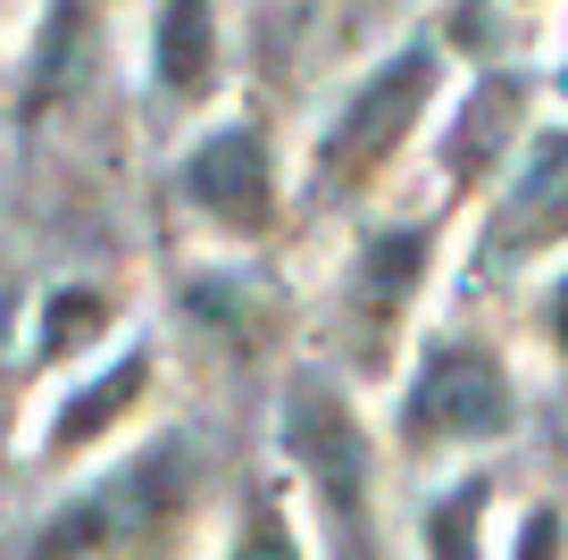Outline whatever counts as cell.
<instances>
[{
  "instance_id": "8fae6325",
  "label": "cell",
  "mask_w": 568,
  "mask_h": 560,
  "mask_svg": "<svg viewBox=\"0 0 568 560\" xmlns=\"http://www.w3.org/2000/svg\"><path fill=\"white\" fill-rule=\"evenodd\" d=\"M75 327H101V301H92V293H59V301H51V334H42V343L68 351Z\"/></svg>"
},
{
  "instance_id": "6da1fadb",
  "label": "cell",
  "mask_w": 568,
  "mask_h": 560,
  "mask_svg": "<svg viewBox=\"0 0 568 560\" xmlns=\"http://www.w3.org/2000/svg\"><path fill=\"white\" fill-rule=\"evenodd\" d=\"M193 493V460L168 443V452H142L125 460L109 486H92L84 502H68L51 527H42L34 560H92V552H118V543L151 536V527L176 519V502Z\"/></svg>"
},
{
  "instance_id": "9c48e42d",
  "label": "cell",
  "mask_w": 568,
  "mask_h": 560,
  "mask_svg": "<svg viewBox=\"0 0 568 560\" xmlns=\"http://www.w3.org/2000/svg\"><path fill=\"white\" fill-rule=\"evenodd\" d=\"M477 510H485V486H460L452 502H435V560H477Z\"/></svg>"
},
{
  "instance_id": "7c38bea8",
  "label": "cell",
  "mask_w": 568,
  "mask_h": 560,
  "mask_svg": "<svg viewBox=\"0 0 568 560\" xmlns=\"http://www.w3.org/2000/svg\"><path fill=\"white\" fill-rule=\"evenodd\" d=\"M510 560H560V519H551V510H535L527 519V536H518V552Z\"/></svg>"
},
{
  "instance_id": "4fadbf2b",
  "label": "cell",
  "mask_w": 568,
  "mask_h": 560,
  "mask_svg": "<svg viewBox=\"0 0 568 560\" xmlns=\"http://www.w3.org/2000/svg\"><path fill=\"white\" fill-rule=\"evenodd\" d=\"M551 334H560V351H568V284L551 293Z\"/></svg>"
},
{
  "instance_id": "ba28073f",
  "label": "cell",
  "mask_w": 568,
  "mask_h": 560,
  "mask_svg": "<svg viewBox=\"0 0 568 560\" xmlns=\"http://www.w3.org/2000/svg\"><path fill=\"white\" fill-rule=\"evenodd\" d=\"M160 76H168V92L210 84V9H168L160 18Z\"/></svg>"
},
{
  "instance_id": "3957f363",
  "label": "cell",
  "mask_w": 568,
  "mask_h": 560,
  "mask_svg": "<svg viewBox=\"0 0 568 560\" xmlns=\"http://www.w3.org/2000/svg\"><path fill=\"white\" fill-rule=\"evenodd\" d=\"M284 436H293V452H302L318 502L335 510L343 552L368 560V443H359L352 410H343L318 377H302V386H293V410H284Z\"/></svg>"
},
{
  "instance_id": "5b68a950",
  "label": "cell",
  "mask_w": 568,
  "mask_h": 560,
  "mask_svg": "<svg viewBox=\"0 0 568 560\" xmlns=\"http://www.w3.org/2000/svg\"><path fill=\"white\" fill-rule=\"evenodd\" d=\"M184 193H193L217 227L260 234L267 227V201H276V184H267V142L251 134V126H217V134L184 159Z\"/></svg>"
},
{
  "instance_id": "52a82bcc",
  "label": "cell",
  "mask_w": 568,
  "mask_h": 560,
  "mask_svg": "<svg viewBox=\"0 0 568 560\" xmlns=\"http://www.w3.org/2000/svg\"><path fill=\"white\" fill-rule=\"evenodd\" d=\"M142 377H151V360H142V351H125V360L109 368L101 386H84V393H75V410H68V419L51 427V443H59V452L92 443V436H101V427H109V419H118V410H125V402L142 393Z\"/></svg>"
},
{
  "instance_id": "8992f818",
  "label": "cell",
  "mask_w": 568,
  "mask_h": 560,
  "mask_svg": "<svg viewBox=\"0 0 568 560\" xmlns=\"http://www.w3.org/2000/svg\"><path fill=\"white\" fill-rule=\"evenodd\" d=\"M426 243H435L426 227H393V234H376V243H368V260H359V301H352V318H359L368 343L402 318L409 284H418V268H426Z\"/></svg>"
},
{
  "instance_id": "30bf717a",
  "label": "cell",
  "mask_w": 568,
  "mask_h": 560,
  "mask_svg": "<svg viewBox=\"0 0 568 560\" xmlns=\"http://www.w3.org/2000/svg\"><path fill=\"white\" fill-rule=\"evenodd\" d=\"M234 560H302V543L284 536V519H276V502H260L243 519V543H234Z\"/></svg>"
},
{
  "instance_id": "7a4b0ae2",
  "label": "cell",
  "mask_w": 568,
  "mask_h": 560,
  "mask_svg": "<svg viewBox=\"0 0 568 560\" xmlns=\"http://www.w3.org/2000/svg\"><path fill=\"white\" fill-rule=\"evenodd\" d=\"M426 92H435V59H426V51H402L393 68H376L368 84L352 92V109L335 118V134H326V151H318V184H326V193L368 184V176L402 151V134L418 126Z\"/></svg>"
},
{
  "instance_id": "277c9868",
  "label": "cell",
  "mask_w": 568,
  "mask_h": 560,
  "mask_svg": "<svg viewBox=\"0 0 568 560\" xmlns=\"http://www.w3.org/2000/svg\"><path fill=\"white\" fill-rule=\"evenodd\" d=\"M501 419H510V386H501L494 351L452 343L426 360L418 393H409V443H468V436H494Z\"/></svg>"
}]
</instances>
